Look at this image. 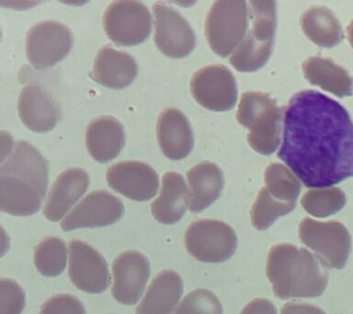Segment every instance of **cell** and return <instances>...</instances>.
<instances>
[{"label": "cell", "mask_w": 353, "mask_h": 314, "mask_svg": "<svg viewBox=\"0 0 353 314\" xmlns=\"http://www.w3.org/2000/svg\"><path fill=\"white\" fill-rule=\"evenodd\" d=\"M283 119L277 157L306 187L324 188L353 177V122L341 104L303 90L292 96Z\"/></svg>", "instance_id": "cell-1"}, {"label": "cell", "mask_w": 353, "mask_h": 314, "mask_svg": "<svg viewBox=\"0 0 353 314\" xmlns=\"http://www.w3.org/2000/svg\"><path fill=\"white\" fill-rule=\"evenodd\" d=\"M48 184L46 159L32 145L21 140L0 167V209L19 217L37 213Z\"/></svg>", "instance_id": "cell-2"}, {"label": "cell", "mask_w": 353, "mask_h": 314, "mask_svg": "<svg viewBox=\"0 0 353 314\" xmlns=\"http://www.w3.org/2000/svg\"><path fill=\"white\" fill-rule=\"evenodd\" d=\"M322 266L305 248L281 244L270 250L266 274L279 299L316 297L324 293L328 283V273Z\"/></svg>", "instance_id": "cell-3"}, {"label": "cell", "mask_w": 353, "mask_h": 314, "mask_svg": "<svg viewBox=\"0 0 353 314\" xmlns=\"http://www.w3.org/2000/svg\"><path fill=\"white\" fill-rule=\"evenodd\" d=\"M283 107L269 95L261 92H245L240 99L236 119L248 129V142L256 153L270 155L281 141Z\"/></svg>", "instance_id": "cell-4"}, {"label": "cell", "mask_w": 353, "mask_h": 314, "mask_svg": "<svg viewBox=\"0 0 353 314\" xmlns=\"http://www.w3.org/2000/svg\"><path fill=\"white\" fill-rule=\"evenodd\" d=\"M252 28L231 57L230 63L240 72L261 70L270 59L276 32V2L250 1Z\"/></svg>", "instance_id": "cell-5"}, {"label": "cell", "mask_w": 353, "mask_h": 314, "mask_svg": "<svg viewBox=\"0 0 353 314\" xmlns=\"http://www.w3.org/2000/svg\"><path fill=\"white\" fill-rule=\"evenodd\" d=\"M248 28L245 1H216L210 9L205 35L210 48L218 56L228 57L245 39Z\"/></svg>", "instance_id": "cell-6"}, {"label": "cell", "mask_w": 353, "mask_h": 314, "mask_svg": "<svg viewBox=\"0 0 353 314\" xmlns=\"http://www.w3.org/2000/svg\"><path fill=\"white\" fill-rule=\"evenodd\" d=\"M299 238L314 251L323 266L341 270L346 266L352 252V236L342 223L305 217L299 225Z\"/></svg>", "instance_id": "cell-7"}, {"label": "cell", "mask_w": 353, "mask_h": 314, "mask_svg": "<svg viewBox=\"0 0 353 314\" xmlns=\"http://www.w3.org/2000/svg\"><path fill=\"white\" fill-rule=\"evenodd\" d=\"M188 253L203 263L219 264L233 256L237 237L233 228L216 219H198L185 233Z\"/></svg>", "instance_id": "cell-8"}, {"label": "cell", "mask_w": 353, "mask_h": 314, "mask_svg": "<svg viewBox=\"0 0 353 314\" xmlns=\"http://www.w3.org/2000/svg\"><path fill=\"white\" fill-rule=\"evenodd\" d=\"M107 37L117 46H132L145 42L152 30V16L140 1H113L103 15Z\"/></svg>", "instance_id": "cell-9"}, {"label": "cell", "mask_w": 353, "mask_h": 314, "mask_svg": "<svg viewBox=\"0 0 353 314\" xmlns=\"http://www.w3.org/2000/svg\"><path fill=\"white\" fill-rule=\"evenodd\" d=\"M72 43V32L65 24L41 21L27 32V59L36 70L54 67L68 56Z\"/></svg>", "instance_id": "cell-10"}, {"label": "cell", "mask_w": 353, "mask_h": 314, "mask_svg": "<svg viewBox=\"0 0 353 314\" xmlns=\"http://www.w3.org/2000/svg\"><path fill=\"white\" fill-rule=\"evenodd\" d=\"M190 92L200 106L214 112L233 109L237 100L236 79L225 66H207L193 74Z\"/></svg>", "instance_id": "cell-11"}, {"label": "cell", "mask_w": 353, "mask_h": 314, "mask_svg": "<svg viewBox=\"0 0 353 314\" xmlns=\"http://www.w3.org/2000/svg\"><path fill=\"white\" fill-rule=\"evenodd\" d=\"M156 18L154 43L159 51L171 59L189 56L196 45L194 32L181 13L164 2L153 5Z\"/></svg>", "instance_id": "cell-12"}, {"label": "cell", "mask_w": 353, "mask_h": 314, "mask_svg": "<svg viewBox=\"0 0 353 314\" xmlns=\"http://www.w3.org/2000/svg\"><path fill=\"white\" fill-rule=\"evenodd\" d=\"M68 275L74 286L91 294L104 292L112 281L103 256L79 239H73L69 244Z\"/></svg>", "instance_id": "cell-13"}, {"label": "cell", "mask_w": 353, "mask_h": 314, "mask_svg": "<svg viewBox=\"0 0 353 314\" xmlns=\"http://www.w3.org/2000/svg\"><path fill=\"white\" fill-rule=\"evenodd\" d=\"M124 206L118 197L103 190L91 192L61 223L63 231L107 227L123 217Z\"/></svg>", "instance_id": "cell-14"}, {"label": "cell", "mask_w": 353, "mask_h": 314, "mask_svg": "<svg viewBox=\"0 0 353 314\" xmlns=\"http://www.w3.org/2000/svg\"><path fill=\"white\" fill-rule=\"evenodd\" d=\"M112 274L113 297L121 304L134 305L142 297L150 277V263L143 253L128 251L113 261Z\"/></svg>", "instance_id": "cell-15"}, {"label": "cell", "mask_w": 353, "mask_h": 314, "mask_svg": "<svg viewBox=\"0 0 353 314\" xmlns=\"http://www.w3.org/2000/svg\"><path fill=\"white\" fill-rule=\"evenodd\" d=\"M106 179L110 188L138 202L152 199L159 190V175L141 161L119 162L108 169Z\"/></svg>", "instance_id": "cell-16"}, {"label": "cell", "mask_w": 353, "mask_h": 314, "mask_svg": "<svg viewBox=\"0 0 353 314\" xmlns=\"http://www.w3.org/2000/svg\"><path fill=\"white\" fill-rule=\"evenodd\" d=\"M18 112L23 125L36 133L52 130L60 118L57 103L38 85H27L22 89Z\"/></svg>", "instance_id": "cell-17"}, {"label": "cell", "mask_w": 353, "mask_h": 314, "mask_svg": "<svg viewBox=\"0 0 353 314\" xmlns=\"http://www.w3.org/2000/svg\"><path fill=\"white\" fill-rule=\"evenodd\" d=\"M157 135L160 150L171 161L186 158L192 150L194 141L192 126L183 112L174 107L160 114Z\"/></svg>", "instance_id": "cell-18"}, {"label": "cell", "mask_w": 353, "mask_h": 314, "mask_svg": "<svg viewBox=\"0 0 353 314\" xmlns=\"http://www.w3.org/2000/svg\"><path fill=\"white\" fill-rule=\"evenodd\" d=\"M90 186V177L84 170L71 168L63 170L52 184L47 197L43 215L52 222L61 219L84 195Z\"/></svg>", "instance_id": "cell-19"}, {"label": "cell", "mask_w": 353, "mask_h": 314, "mask_svg": "<svg viewBox=\"0 0 353 314\" xmlns=\"http://www.w3.org/2000/svg\"><path fill=\"white\" fill-rule=\"evenodd\" d=\"M138 66L134 57L110 46L99 49L94 60L91 78L113 90L128 87L137 78Z\"/></svg>", "instance_id": "cell-20"}, {"label": "cell", "mask_w": 353, "mask_h": 314, "mask_svg": "<svg viewBox=\"0 0 353 314\" xmlns=\"http://www.w3.org/2000/svg\"><path fill=\"white\" fill-rule=\"evenodd\" d=\"M125 137L120 121L110 115L91 121L85 132L88 153L99 164H106L123 150Z\"/></svg>", "instance_id": "cell-21"}, {"label": "cell", "mask_w": 353, "mask_h": 314, "mask_svg": "<svg viewBox=\"0 0 353 314\" xmlns=\"http://www.w3.org/2000/svg\"><path fill=\"white\" fill-rule=\"evenodd\" d=\"M190 204V192L179 173H165L159 197L151 205L152 215L159 223L172 225L179 222Z\"/></svg>", "instance_id": "cell-22"}, {"label": "cell", "mask_w": 353, "mask_h": 314, "mask_svg": "<svg viewBox=\"0 0 353 314\" xmlns=\"http://www.w3.org/2000/svg\"><path fill=\"white\" fill-rule=\"evenodd\" d=\"M183 293V281L178 273L160 272L148 286L145 297L137 308V314H170Z\"/></svg>", "instance_id": "cell-23"}, {"label": "cell", "mask_w": 353, "mask_h": 314, "mask_svg": "<svg viewBox=\"0 0 353 314\" xmlns=\"http://www.w3.org/2000/svg\"><path fill=\"white\" fill-rule=\"evenodd\" d=\"M190 184V211L200 213L220 197L223 188L222 170L211 162H201L187 173Z\"/></svg>", "instance_id": "cell-24"}, {"label": "cell", "mask_w": 353, "mask_h": 314, "mask_svg": "<svg viewBox=\"0 0 353 314\" xmlns=\"http://www.w3.org/2000/svg\"><path fill=\"white\" fill-rule=\"evenodd\" d=\"M303 71L305 78L312 85L319 86L336 97H350L353 95V79L332 60L319 57H309L303 64Z\"/></svg>", "instance_id": "cell-25"}, {"label": "cell", "mask_w": 353, "mask_h": 314, "mask_svg": "<svg viewBox=\"0 0 353 314\" xmlns=\"http://www.w3.org/2000/svg\"><path fill=\"white\" fill-rule=\"evenodd\" d=\"M300 24L308 39L321 48H334L343 40L341 23L327 8L313 7L306 10Z\"/></svg>", "instance_id": "cell-26"}, {"label": "cell", "mask_w": 353, "mask_h": 314, "mask_svg": "<svg viewBox=\"0 0 353 314\" xmlns=\"http://www.w3.org/2000/svg\"><path fill=\"white\" fill-rule=\"evenodd\" d=\"M66 245L57 237H46L35 248V267L44 277H54L62 274L66 267Z\"/></svg>", "instance_id": "cell-27"}, {"label": "cell", "mask_w": 353, "mask_h": 314, "mask_svg": "<svg viewBox=\"0 0 353 314\" xmlns=\"http://www.w3.org/2000/svg\"><path fill=\"white\" fill-rule=\"evenodd\" d=\"M268 193L270 197L281 202L294 204L301 192V184L294 173L290 172L283 164H272L264 173Z\"/></svg>", "instance_id": "cell-28"}, {"label": "cell", "mask_w": 353, "mask_h": 314, "mask_svg": "<svg viewBox=\"0 0 353 314\" xmlns=\"http://www.w3.org/2000/svg\"><path fill=\"white\" fill-rule=\"evenodd\" d=\"M346 195L338 187L309 190L301 200L307 213L316 217H327L341 211L346 205Z\"/></svg>", "instance_id": "cell-29"}, {"label": "cell", "mask_w": 353, "mask_h": 314, "mask_svg": "<svg viewBox=\"0 0 353 314\" xmlns=\"http://www.w3.org/2000/svg\"><path fill=\"white\" fill-rule=\"evenodd\" d=\"M295 206L296 205L294 204L283 203L274 199L263 187L251 208V222L256 230H267L279 217L291 213Z\"/></svg>", "instance_id": "cell-30"}, {"label": "cell", "mask_w": 353, "mask_h": 314, "mask_svg": "<svg viewBox=\"0 0 353 314\" xmlns=\"http://www.w3.org/2000/svg\"><path fill=\"white\" fill-rule=\"evenodd\" d=\"M176 311L190 314H223V306L212 291L201 288L188 294Z\"/></svg>", "instance_id": "cell-31"}, {"label": "cell", "mask_w": 353, "mask_h": 314, "mask_svg": "<svg viewBox=\"0 0 353 314\" xmlns=\"http://www.w3.org/2000/svg\"><path fill=\"white\" fill-rule=\"evenodd\" d=\"M25 293L16 281L0 279V314H21L25 307Z\"/></svg>", "instance_id": "cell-32"}, {"label": "cell", "mask_w": 353, "mask_h": 314, "mask_svg": "<svg viewBox=\"0 0 353 314\" xmlns=\"http://www.w3.org/2000/svg\"><path fill=\"white\" fill-rule=\"evenodd\" d=\"M40 314H85L83 303L69 294L50 297L41 305Z\"/></svg>", "instance_id": "cell-33"}, {"label": "cell", "mask_w": 353, "mask_h": 314, "mask_svg": "<svg viewBox=\"0 0 353 314\" xmlns=\"http://www.w3.org/2000/svg\"><path fill=\"white\" fill-rule=\"evenodd\" d=\"M240 314H277V310L270 300L255 299L248 303Z\"/></svg>", "instance_id": "cell-34"}, {"label": "cell", "mask_w": 353, "mask_h": 314, "mask_svg": "<svg viewBox=\"0 0 353 314\" xmlns=\"http://www.w3.org/2000/svg\"><path fill=\"white\" fill-rule=\"evenodd\" d=\"M281 314H327L321 308L308 303L290 302L281 308Z\"/></svg>", "instance_id": "cell-35"}, {"label": "cell", "mask_w": 353, "mask_h": 314, "mask_svg": "<svg viewBox=\"0 0 353 314\" xmlns=\"http://www.w3.org/2000/svg\"><path fill=\"white\" fill-rule=\"evenodd\" d=\"M347 39H349L350 46H352V48H353V20L350 21V26H347Z\"/></svg>", "instance_id": "cell-36"}, {"label": "cell", "mask_w": 353, "mask_h": 314, "mask_svg": "<svg viewBox=\"0 0 353 314\" xmlns=\"http://www.w3.org/2000/svg\"><path fill=\"white\" fill-rule=\"evenodd\" d=\"M174 314H190V313H185V311H176V313Z\"/></svg>", "instance_id": "cell-37"}]
</instances>
